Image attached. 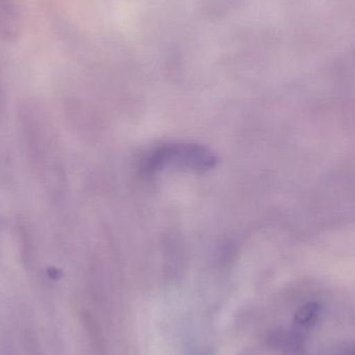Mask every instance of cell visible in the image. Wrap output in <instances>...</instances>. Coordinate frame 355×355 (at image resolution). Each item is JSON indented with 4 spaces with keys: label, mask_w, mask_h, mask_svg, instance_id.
Segmentation results:
<instances>
[{
    "label": "cell",
    "mask_w": 355,
    "mask_h": 355,
    "mask_svg": "<svg viewBox=\"0 0 355 355\" xmlns=\"http://www.w3.org/2000/svg\"><path fill=\"white\" fill-rule=\"evenodd\" d=\"M320 306L317 302H309L304 304L296 312V323L304 327L314 324L320 315Z\"/></svg>",
    "instance_id": "7a4b0ae2"
},
{
    "label": "cell",
    "mask_w": 355,
    "mask_h": 355,
    "mask_svg": "<svg viewBox=\"0 0 355 355\" xmlns=\"http://www.w3.org/2000/svg\"><path fill=\"white\" fill-rule=\"evenodd\" d=\"M216 164V158L208 150L196 145L164 146L154 151L144 162L143 170L156 172L166 168L207 171Z\"/></svg>",
    "instance_id": "6da1fadb"
}]
</instances>
